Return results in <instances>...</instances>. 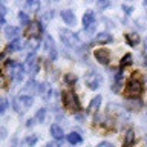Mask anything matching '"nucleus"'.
<instances>
[{
  "mask_svg": "<svg viewBox=\"0 0 147 147\" xmlns=\"http://www.w3.org/2000/svg\"><path fill=\"white\" fill-rule=\"evenodd\" d=\"M32 103H34V98H32V95L22 94V95H18L17 98H14V101H12V107H14V110H16L17 113H22L25 109L31 107Z\"/></svg>",
  "mask_w": 147,
  "mask_h": 147,
  "instance_id": "1",
  "label": "nucleus"
},
{
  "mask_svg": "<svg viewBox=\"0 0 147 147\" xmlns=\"http://www.w3.org/2000/svg\"><path fill=\"white\" fill-rule=\"evenodd\" d=\"M141 94H142V81L138 77L133 75L127 83L126 95L129 96V98H135V96H140Z\"/></svg>",
  "mask_w": 147,
  "mask_h": 147,
  "instance_id": "2",
  "label": "nucleus"
},
{
  "mask_svg": "<svg viewBox=\"0 0 147 147\" xmlns=\"http://www.w3.org/2000/svg\"><path fill=\"white\" fill-rule=\"evenodd\" d=\"M60 38L66 46L69 48H75V46L80 45V38H78L77 34H74L72 31L69 29H60Z\"/></svg>",
  "mask_w": 147,
  "mask_h": 147,
  "instance_id": "3",
  "label": "nucleus"
},
{
  "mask_svg": "<svg viewBox=\"0 0 147 147\" xmlns=\"http://www.w3.org/2000/svg\"><path fill=\"white\" fill-rule=\"evenodd\" d=\"M63 103H64V107L71 112H78L80 110V100L77 98V95L74 92H66L64 94V98H63Z\"/></svg>",
  "mask_w": 147,
  "mask_h": 147,
  "instance_id": "4",
  "label": "nucleus"
},
{
  "mask_svg": "<svg viewBox=\"0 0 147 147\" xmlns=\"http://www.w3.org/2000/svg\"><path fill=\"white\" fill-rule=\"evenodd\" d=\"M101 83H103V77H101L98 72L90 71V72L86 75V84H87V87H89V89H92V90H96V89H98V87L101 86Z\"/></svg>",
  "mask_w": 147,
  "mask_h": 147,
  "instance_id": "5",
  "label": "nucleus"
},
{
  "mask_svg": "<svg viewBox=\"0 0 147 147\" xmlns=\"http://www.w3.org/2000/svg\"><path fill=\"white\" fill-rule=\"evenodd\" d=\"M41 34V23L38 22H31V25L26 28V31H25V35L26 37H29V38H38Z\"/></svg>",
  "mask_w": 147,
  "mask_h": 147,
  "instance_id": "6",
  "label": "nucleus"
},
{
  "mask_svg": "<svg viewBox=\"0 0 147 147\" xmlns=\"http://www.w3.org/2000/svg\"><path fill=\"white\" fill-rule=\"evenodd\" d=\"M45 46H46V51H48V54H49V58H51V60H57L58 52H57V48H55L54 38H52L51 35H46V38H45Z\"/></svg>",
  "mask_w": 147,
  "mask_h": 147,
  "instance_id": "7",
  "label": "nucleus"
},
{
  "mask_svg": "<svg viewBox=\"0 0 147 147\" xmlns=\"http://www.w3.org/2000/svg\"><path fill=\"white\" fill-rule=\"evenodd\" d=\"M83 25H84V29L92 31L95 26V12L94 11H86V14L83 16Z\"/></svg>",
  "mask_w": 147,
  "mask_h": 147,
  "instance_id": "8",
  "label": "nucleus"
},
{
  "mask_svg": "<svg viewBox=\"0 0 147 147\" xmlns=\"http://www.w3.org/2000/svg\"><path fill=\"white\" fill-rule=\"evenodd\" d=\"M26 67L29 69V74L31 75H35L37 72H38V61H37V58H35V55L34 54H29L28 55V58H26Z\"/></svg>",
  "mask_w": 147,
  "mask_h": 147,
  "instance_id": "9",
  "label": "nucleus"
},
{
  "mask_svg": "<svg viewBox=\"0 0 147 147\" xmlns=\"http://www.w3.org/2000/svg\"><path fill=\"white\" fill-rule=\"evenodd\" d=\"M94 55H95V58L98 60V63H101V64H107L109 60H110V52L107 49H104V48L96 49L94 52Z\"/></svg>",
  "mask_w": 147,
  "mask_h": 147,
  "instance_id": "10",
  "label": "nucleus"
},
{
  "mask_svg": "<svg viewBox=\"0 0 147 147\" xmlns=\"http://www.w3.org/2000/svg\"><path fill=\"white\" fill-rule=\"evenodd\" d=\"M5 35L8 38H12V40H17L18 35H20V29L17 26H6L5 28Z\"/></svg>",
  "mask_w": 147,
  "mask_h": 147,
  "instance_id": "11",
  "label": "nucleus"
},
{
  "mask_svg": "<svg viewBox=\"0 0 147 147\" xmlns=\"http://www.w3.org/2000/svg\"><path fill=\"white\" fill-rule=\"evenodd\" d=\"M60 14H61V18L67 23V25H75V16H74V12L71 9H63Z\"/></svg>",
  "mask_w": 147,
  "mask_h": 147,
  "instance_id": "12",
  "label": "nucleus"
},
{
  "mask_svg": "<svg viewBox=\"0 0 147 147\" xmlns=\"http://www.w3.org/2000/svg\"><path fill=\"white\" fill-rule=\"evenodd\" d=\"M51 135H52L55 140H63L64 132H63V129L60 127L58 124H52V126H51Z\"/></svg>",
  "mask_w": 147,
  "mask_h": 147,
  "instance_id": "13",
  "label": "nucleus"
},
{
  "mask_svg": "<svg viewBox=\"0 0 147 147\" xmlns=\"http://www.w3.org/2000/svg\"><path fill=\"white\" fill-rule=\"evenodd\" d=\"M38 8H40V2H38V0H29V2L25 3V9H26V11H29V12H37V11H38Z\"/></svg>",
  "mask_w": 147,
  "mask_h": 147,
  "instance_id": "14",
  "label": "nucleus"
},
{
  "mask_svg": "<svg viewBox=\"0 0 147 147\" xmlns=\"http://www.w3.org/2000/svg\"><path fill=\"white\" fill-rule=\"evenodd\" d=\"M95 40L98 41V43H109V41H112V35H110L109 32H100V34L95 37Z\"/></svg>",
  "mask_w": 147,
  "mask_h": 147,
  "instance_id": "15",
  "label": "nucleus"
},
{
  "mask_svg": "<svg viewBox=\"0 0 147 147\" xmlns=\"http://www.w3.org/2000/svg\"><path fill=\"white\" fill-rule=\"evenodd\" d=\"M101 106V96H94V98L90 100V103H89V110L90 112H94V110H98V107Z\"/></svg>",
  "mask_w": 147,
  "mask_h": 147,
  "instance_id": "16",
  "label": "nucleus"
},
{
  "mask_svg": "<svg viewBox=\"0 0 147 147\" xmlns=\"http://www.w3.org/2000/svg\"><path fill=\"white\" fill-rule=\"evenodd\" d=\"M66 138H67V141L71 142V144H80L81 142V135L77 133V132H71Z\"/></svg>",
  "mask_w": 147,
  "mask_h": 147,
  "instance_id": "17",
  "label": "nucleus"
},
{
  "mask_svg": "<svg viewBox=\"0 0 147 147\" xmlns=\"http://www.w3.org/2000/svg\"><path fill=\"white\" fill-rule=\"evenodd\" d=\"M22 48H23L22 40H20V38H17V40H12V43L8 46V51H9V52H12V51H20Z\"/></svg>",
  "mask_w": 147,
  "mask_h": 147,
  "instance_id": "18",
  "label": "nucleus"
},
{
  "mask_svg": "<svg viewBox=\"0 0 147 147\" xmlns=\"http://www.w3.org/2000/svg\"><path fill=\"white\" fill-rule=\"evenodd\" d=\"M126 38H127V43L130 46H136L138 43H140V37H138V34H127Z\"/></svg>",
  "mask_w": 147,
  "mask_h": 147,
  "instance_id": "19",
  "label": "nucleus"
},
{
  "mask_svg": "<svg viewBox=\"0 0 147 147\" xmlns=\"http://www.w3.org/2000/svg\"><path fill=\"white\" fill-rule=\"evenodd\" d=\"M18 20H20V23L22 25H28L29 26L31 25V22H29V17H28V14L26 12H18Z\"/></svg>",
  "mask_w": 147,
  "mask_h": 147,
  "instance_id": "20",
  "label": "nucleus"
},
{
  "mask_svg": "<svg viewBox=\"0 0 147 147\" xmlns=\"http://www.w3.org/2000/svg\"><path fill=\"white\" fill-rule=\"evenodd\" d=\"M119 64H121V67L130 66V64H132V55H130V54H126V55L121 58V63H119Z\"/></svg>",
  "mask_w": 147,
  "mask_h": 147,
  "instance_id": "21",
  "label": "nucleus"
},
{
  "mask_svg": "<svg viewBox=\"0 0 147 147\" xmlns=\"http://www.w3.org/2000/svg\"><path fill=\"white\" fill-rule=\"evenodd\" d=\"M133 141H135V133H133L132 130H129V132H127V135H126V140H124V144L129 147Z\"/></svg>",
  "mask_w": 147,
  "mask_h": 147,
  "instance_id": "22",
  "label": "nucleus"
},
{
  "mask_svg": "<svg viewBox=\"0 0 147 147\" xmlns=\"http://www.w3.org/2000/svg\"><path fill=\"white\" fill-rule=\"evenodd\" d=\"M45 118H46V109H40L38 112H37V115H35V119L38 123H43Z\"/></svg>",
  "mask_w": 147,
  "mask_h": 147,
  "instance_id": "23",
  "label": "nucleus"
},
{
  "mask_svg": "<svg viewBox=\"0 0 147 147\" xmlns=\"http://www.w3.org/2000/svg\"><path fill=\"white\" fill-rule=\"evenodd\" d=\"M37 141H38L37 135H31V136H28V138H26V144H28V146H34Z\"/></svg>",
  "mask_w": 147,
  "mask_h": 147,
  "instance_id": "24",
  "label": "nucleus"
},
{
  "mask_svg": "<svg viewBox=\"0 0 147 147\" xmlns=\"http://www.w3.org/2000/svg\"><path fill=\"white\" fill-rule=\"evenodd\" d=\"M6 107H8V101H6V98H2V103H0V113L6 112Z\"/></svg>",
  "mask_w": 147,
  "mask_h": 147,
  "instance_id": "25",
  "label": "nucleus"
},
{
  "mask_svg": "<svg viewBox=\"0 0 147 147\" xmlns=\"http://www.w3.org/2000/svg\"><path fill=\"white\" fill-rule=\"evenodd\" d=\"M109 5H110L109 0H98V2H96V6L98 8H107Z\"/></svg>",
  "mask_w": 147,
  "mask_h": 147,
  "instance_id": "26",
  "label": "nucleus"
},
{
  "mask_svg": "<svg viewBox=\"0 0 147 147\" xmlns=\"http://www.w3.org/2000/svg\"><path fill=\"white\" fill-rule=\"evenodd\" d=\"M66 81L69 83V84H72V83H75V81H77V77H75V75H72V74H67V75H66Z\"/></svg>",
  "mask_w": 147,
  "mask_h": 147,
  "instance_id": "27",
  "label": "nucleus"
},
{
  "mask_svg": "<svg viewBox=\"0 0 147 147\" xmlns=\"http://www.w3.org/2000/svg\"><path fill=\"white\" fill-rule=\"evenodd\" d=\"M28 46H29L31 49H35L37 46H38V38H32V40L29 41V45H28Z\"/></svg>",
  "mask_w": 147,
  "mask_h": 147,
  "instance_id": "28",
  "label": "nucleus"
},
{
  "mask_svg": "<svg viewBox=\"0 0 147 147\" xmlns=\"http://www.w3.org/2000/svg\"><path fill=\"white\" fill-rule=\"evenodd\" d=\"M96 147H113V146L110 144V142H107V141H103V142H100Z\"/></svg>",
  "mask_w": 147,
  "mask_h": 147,
  "instance_id": "29",
  "label": "nucleus"
},
{
  "mask_svg": "<svg viewBox=\"0 0 147 147\" xmlns=\"http://www.w3.org/2000/svg\"><path fill=\"white\" fill-rule=\"evenodd\" d=\"M123 9H124V11H126L127 14L132 12V8H130V6H126V5H123Z\"/></svg>",
  "mask_w": 147,
  "mask_h": 147,
  "instance_id": "30",
  "label": "nucleus"
},
{
  "mask_svg": "<svg viewBox=\"0 0 147 147\" xmlns=\"http://www.w3.org/2000/svg\"><path fill=\"white\" fill-rule=\"evenodd\" d=\"M46 147H60V146L57 144V142H49V144L46 146Z\"/></svg>",
  "mask_w": 147,
  "mask_h": 147,
  "instance_id": "31",
  "label": "nucleus"
},
{
  "mask_svg": "<svg viewBox=\"0 0 147 147\" xmlns=\"http://www.w3.org/2000/svg\"><path fill=\"white\" fill-rule=\"evenodd\" d=\"M2 138H6V129L2 127Z\"/></svg>",
  "mask_w": 147,
  "mask_h": 147,
  "instance_id": "32",
  "label": "nucleus"
},
{
  "mask_svg": "<svg viewBox=\"0 0 147 147\" xmlns=\"http://www.w3.org/2000/svg\"><path fill=\"white\" fill-rule=\"evenodd\" d=\"M32 124H34V119H29V121H28V124H26V126H28V127H31Z\"/></svg>",
  "mask_w": 147,
  "mask_h": 147,
  "instance_id": "33",
  "label": "nucleus"
},
{
  "mask_svg": "<svg viewBox=\"0 0 147 147\" xmlns=\"http://www.w3.org/2000/svg\"><path fill=\"white\" fill-rule=\"evenodd\" d=\"M142 5H144V8L147 9V0H144V3H142Z\"/></svg>",
  "mask_w": 147,
  "mask_h": 147,
  "instance_id": "34",
  "label": "nucleus"
},
{
  "mask_svg": "<svg viewBox=\"0 0 147 147\" xmlns=\"http://www.w3.org/2000/svg\"><path fill=\"white\" fill-rule=\"evenodd\" d=\"M146 49H147V38H146Z\"/></svg>",
  "mask_w": 147,
  "mask_h": 147,
  "instance_id": "35",
  "label": "nucleus"
},
{
  "mask_svg": "<svg viewBox=\"0 0 147 147\" xmlns=\"http://www.w3.org/2000/svg\"><path fill=\"white\" fill-rule=\"evenodd\" d=\"M146 84H147V81H146Z\"/></svg>",
  "mask_w": 147,
  "mask_h": 147,
  "instance_id": "36",
  "label": "nucleus"
}]
</instances>
